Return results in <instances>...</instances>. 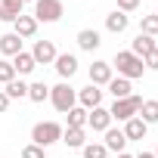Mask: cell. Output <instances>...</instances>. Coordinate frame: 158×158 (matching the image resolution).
Segmentation results:
<instances>
[{
  "label": "cell",
  "mask_w": 158,
  "mask_h": 158,
  "mask_svg": "<svg viewBox=\"0 0 158 158\" xmlns=\"http://www.w3.org/2000/svg\"><path fill=\"white\" fill-rule=\"evenodd\" d=\"M112 68H118V77H127V81H133V77H143V71H146L143 59H139V56H133L130 50H121V53L115 56Z\"/></svg>",
  "instance_id": "6da1fadb"
},
{
  "label": "cell",
  "mask_w": 158,
  "mask_h": 158,
  "mask_svg": "<svg viewBox=\"0 0 158 158\" xmlns=\"http://www.w3.org/2000/svg\"><path fill=\"white\" fill-rule=\"evenodd\" d=\"M62 139V127L56 124V121H40V124H34V130H31V143L34 146H53V143H59Z\"/></svg>",
  "instance_id": "7a4b0ae2"
},
{
  "label": "cell",
  "mask_w": 158,
  "mask_h": 158,
  "mask_svg": "<svg viewBox=\"0 0 158 158\" xmlns=\"http://www.w3.org/2000/svg\"><path fill=\"white\" fill-rule=\"evenodd\" d=\"M50 102L56 106V112H68V109H74V106H77V90H74V87H68V84L62 81V84L50 87Z\"/></svg>",
  "instance_id": "3957f363"
},
{
  "label": "cell",
  "mask_w": 158,
  "mask_h": 158,
  "mask_svg": "<svg viewBox=\"0 0 158 158\" xmlns=\"http://www.w3.org/2000/svg\"><path fill=\"white\" fill-rule=\"evenodd\" d=\"M139 106H143V99H139V96L115 99V102H112V109H109V115H112V121H130V118H136Z\"/></svg>",
  "instance_id": "277c9868"
},
{
  "label": "cell",
  "mask_w": 158,
  "mask_h": 158,
  "mask_svg": "<svg viewBox=\"0 0 158 158\" xmlns=\"http://www.w3.org/2000/svg\"><path fill=\"white\" fill-rule=\"evenodd\" d=\"M34 19L37 22H59L62 19V0H37L34 3Z\"/></svg>",
  "instance_id": "5b68a950"
},
{
  "label": "cell",
  "mask_w": 158,
  "mask_h": 158,
  "mask_svg": "<svg viewBox=\"0 0 158 158\" xmlns=\"http://www.w3.org/2000/svg\"><path fill=\"white\" fill-rule=\"evenodd\" d=\"M31 56H34V62L37 65H50V62H56V47H53V40H37L34 44V50H31Z\"/></svg>",
  "instance_id": "8992f818"
},
{
  "label": "cell",
  "mask_w": 158,
  "mask_h": 158,
  "mask_svg": "<svg viewBox=\"0 0 158 158\" xmlns=\"http://www.w3.org/2000/svg\"><path fill=\"white\" fill-rule=\"evenodd\" d=\"M87 127H93V130L106 133V130L112 127V115H109V109H102V106L90 109V115H87Z\"/></svg>",
  "instance_id": "52a82bcc"
},
{
  "label": "cell",
  "mask_w": 158,
  "mask_h": 158,
  "mask_svg": "<svg viewBox=\"0 0 158 158\" xmlns=\"http://www.w3.org/2000/svg\"><path fill=\"white\" fill-rule=\"evenodd\" d=\"M109 81H112V62L96 59V62L90 65V84H93V87H102V84H109Z\"/></svg>",
  "instance_id": "ba28073f"
},
{
  "label": "cell",
  "mask_w": 158,
  "mask_h": 158,
  "mask_svg": "<svg viewBox=\"0 0 158 158\" xmlns=\"http://www.w3.org/2000/svg\"><path fill=\"white\" fill-rule=\"evenodd\" d=\"M13 34H19V37H34V34H37V19L22 13V16L13 22Z\"/></svg>",
  "instance_id": "9c48e42d"
},
{
  "label": "cell",
  "mask_w": 158,
  "mask_h": 158,
  "mask_svg": "<svg viewBox=\"0 0 158 158\" xmlns=\"http://www.w3.org/2000/svg\"><path fill=\"white\" fill-rule=\"evenodd\" d=\"M77 102H81V106H84V109L90 112V109H96V106H102V90L90 84V87H84L81 93H77Z\"/></svg>",
  "instance_id": "30bf717a"
},
{
  "label": "cell",
  "mask_w": 158,
  "mask_h": 158,
  "mask_svg": "<svg viewBox=\"0 0 158 158\" xmlns=\"http://www.w3.org/2000/svg\"><path fill=\"white\" fill-rule=\"evenodd\" d=\"M109 152H124V146H127V136H124V130H118V127H109L106 130V143H102Z\"/></svg>",
  "instance_id": "8fae6325"
},
{
  "label": "cell",
  "mask_w": 158,
  "mask_h": 158,
  "mask_svg": "<svg viewBox=\"0 0 158 158\" xmlns=\"http://www.w3.org/2000/svg\"><path fill=\"white\" fill-rule=\"evenodd\" d=\"M62 143L71 146V149H84V146H87V133H84V127H65V130H62Z\"/></svg>",
  "instance_id": "7c38bea8"
},
{
  "label": "cell",
  "mask_w": 158,
  "mask_h": 158,
  "mask_svg": "<svg viewBox=\"0 0 158 158\" xmlns=\"http://www.w3.org/2000/svg\"><path fill=\"white\" fill-rule=\"evenodd\" d=\"M102 44V37H99V31H93V28H84V31H77V47L81 50H87V53H93L96 47Z\"/></svg>",
  "instance_id": "4fadbf2b"
},
{
  "label": "cell",
  "mask_w": 158,
  "mask_h": 158,
  "mask_svg": "<svg viewBox=\"0 0 158 158\" xmlns=\"http://www.w3.org/2000/svg\"><path fill=\"white\" fill-rule=\"evenodd\" d=\"M0 53H3V56H19L22 53V37L13 34V31H6L3 37H0Z\"/></svg>",
  "instance_id": "5bb4252c"
},
{
  "label": "cell",
  "mask_w": 158,
  "mask_h": 158,
  "mask_svg": "<svg viewBox=\"0 0 158 158\" xmlns=\"http://www.w3.org/2000/svg\"><path fill=\"white\" fill-rule=\"evenodd\" d=\"M127 25H130V19H127V13H121V10H115V13H109V16H106V28H109L112 34L127 31Z\"/></svg>",
  "instance_id": "9a60e30c"
},
{
  "label": "cell",
  "mask_w": 158,
  "mask_h": 158,
  "mask_svg": "<svg viewBox=\"0 0 158 158\" xmlns=\"http://www.w3.org/2000/svg\"><path fill=\"white\" fill-rule=\"evenodd\" d=\"M56 71H59V77H71L74 71H77V59L71 56V53H62V56H56Z\"/></svg>",
  "instance_id": "2e32d148"
},
{
  "label": "cell",
  "mask_w": 158,
  "mask_h": 158,
  "mask_svg": "<svg viewBox=\"0 0 158 158\" xmlns=\"http://www.w3.org/2000/svg\"><path fill=\"white\" fill-rule=\"evenodd\" d=\"M146 130H149V124L139 121V118L124 121V136H127V143H130V139H146Z\"/></svg>",
  "instance_id": "e0dca14e"
},
{
  "label": "cell",
  "mask_w": 158,
  "mask_h": 158,
  "mask_svg": "<svg viewBox=\"0 0 158 158\" xmlns=\"http://www.w3.org/2000/svg\"><path fill=\"white\" fill-rule=\"evenodd\" d=\"M106 87H109V93H112L115 99H127V96H133V93H130L133 87H130V81H127V77H112Z\"/></svg>",
  "instance_id": "ac0fdd59"
},
{
  "label": "cell",
  "mask_w": 158,
  "mask_h": 158,
  "mask_svg": "<svg viewBox=\"0 0 158 158\" xmlns=\"http://www.w3.org/2000/svg\"><path fill=\"white\" fill-rule=\"evenodd\" d=\"M13 68H16V74H31L34 68H37V62H34V56L31 53H19V56H13Z\"/></svg>",
  "instance_id": "d6986e66"
},
{
  "label": "cell",
  "mask_w": 158,
  "mask_h": 158,
  "mask_svg": "<svg viewBox=\"0 0 158 158\" xmlns=\"http://www.w3.org/2000/svg\"><path fill=\"white\" fill-rule=\"evenodd\" d=\"M136 118H139V121H146V124H158V99H143V106H139Z\"/></svg>",
  "instance_id": "ffe728a7"
},
{
  "label": "cell",
  "mask_w": 158,
  "mask_h": 158,
  "mask_svg": "<svg viewBox=\"0 0 158 158\" xmlns=\"http://www.w3.org/2000/svg\"><path fill=\"white\" fill-rule=\"evenodd\" d=\"M152 50H155V37H149V34H136V37H133V47H130V53H133V56H139V59H143V56H146V53H152Z\"/></svg>",
  "instance_id": "44dd1931"
},
{
  "label": "cell",
  "mask_w": 158,
  "mask_h": 158,
  "mask_svg": "<svg viewBox=\"0 0 158 158\" xmlns=\"http://www.w3.org/2000/svg\"><path fill=\"white\" fill-rule=\"evenodd\" d=\"M65 115H68V127H87V115H90V112H87L84 106H74V109H68Z\"/></svg>",
  "instance_id": "7402d4cb"
},
{
  "label": "cell",
  "mask_w": 158,
  "mask_h": 158,
  "mask_svg": "<svg viewBox=\"0 0 158 158\" xmlns=\"http://www.w3.org/2000/svg\"><path fill=\"white\" fill-rule=\"evenodd\" d=\"M28 99H31V102H44V99H50V87H47L44 81L28 84Z\"/></svg>",
  "instance_id": "603a6c76"
},
{
  "label": "cell",
  "mask_w": 158,
  "mask_h": 158,
  "mask_svg": "<svg viewBox=\"0 0 158 158\" xmlns=\"http://www.w3.org/2000/svg\"><path fill=\"white\" fill-rule=\"evenodd\" d=\"M3 93L10 96V102H13V99H22V96H28V84H25V81H10Z\"/></svg>",
  "instance_id": "cb8c5ba5"
},
{
  "label": "cell",
  "mask_w": 158,
  "mask_h": 158,
  "mask_svg": "<svg viewBox=\"0 0 158 158\" xmlns=\"http://www.w3.org/2000/svg\"><path fill=\"white\" fill-rule=\"evenodd\" d=\"M0 10L6 16H13V19H19L22 10H25V0H0Z\"/></svg>",
  "instance_id": "d4e9b609"
},
{
  "label": "cell",
  "mask_w": 158,
  "mask_h": 158,
  "mask_svg": "<svg viewBox=\"0 0 158 158\" xmlns=\"http://www.w3.org/2000/svg\"><path fill=\"white\" fill-rule=\"evenodd\" d=\"M139 34L158 37V13H155V16H143V22H139Z\"/></svg>",
  "instance_id": "484cf974"
},
{
  "label": "cell",
  "mask_w": 158,
  "mask_h": 158,
  "mask_svg": "<svg viewBox=\"0 0 158 158\" xmlns=\"http://www.w3.org/2000/svg\"><path fill=\"white\" fill-rule=\"evenodd\" d=\"M106 155H109V149L102 143H87L84 146V158H106Z\"/></svg>",
  "instance_id": "4316f807"
},
{
  "label": "cell",
  "mask_w": 158,
  "mask_h": 158,
  "mask_svg": "<svg viewBox=\"0 0 158 158\" xmlns=\"http://www.w3.org/2000/svg\"><path fill=\"white\" fill-rule=\"evenodd\" d=\"M10 81H16V68H13V62L0 59V84H10Z\"/></svg>",
  "instance_id": "83f0119b"
},
{
  "label": "cell",
  "mask_w": 158,
  "mask_h": 158,
  "mask_svg": "<svg viewBox=\"0 0 158 158\" xmlns=\"http://www.w3.org/2000/svg\"><path fill=\"white\" fill-rule=\"evenodd\" d=\"M22 158H47V155H44V146H34L31 143V146L22 149Z\"/></svg>",
  "instance_id": "f1b7e54d"
},
{
  "label": "cell",
  "mask_w": 158,
  "mask_h": 158,
  "mask_svg": "<svg viewBox=\"0 0 158 158\" xmlns=\"http://www.w3.org/2000/svg\"><path fill=\"white\" fill-rule=\"evenodd\" d=\"M143 65H146V68H152V71H158V47H155L152 53H146V56H143Z\"/></svg>",
  "instance_id": "f546056e"
},
{
  "label": "cell",
  "mask_w": 158,
  "mask_h": 158,
  "mask_svg": "<svg viewBox=\"0 0 158 158\" xmlns=\"http://www.w3.org/2000/svg\"><path fill=\"white\" fill-rule=\"evenodd\" d=\"M136 6H139V0H118V10L121 13H133Z\"/></svg>",
  "instance_id": "4dcf8cb0"
},
{
  "label": "cell",
  "mask_w": 158,
  "mask_h": 158,
  "mask_svg": "<svg viewBox=\"0 0 158 158\" xmlns=\"http://www.w3.org/2000/svg\"><path fill=\"white\" fill-rule=\"evenodd\" d=\"M6 109H10V96H6V93H3V90H0V115H3V112H6Z\"/></svg>",
  "instance_id": "1f68e13d"
},
{
  "label": "cell",
  "mask_w": 158,
  "mask_h": 158,
  "mask_svg": "<svg viewBox=\"0 0 158 158\" xmlns=\"http://www.w3.org/2000/svg\"><path fill=\"white\" fill-rule=\"evenodd\" d=\"M136 158H155V155H152V152H139Z\"/></svg>",
  "instance_id": "d6a6232c"
},
{
  "label": "cell",
  "mask_w": 158,
  "mask_h": 158,
  "mask_svg": "<svg viewBox=\"0 0 158 158\" xmlns=\"http://www.w3.org/2000/svg\"><path fill=\"white\" fill-rule=\"evenodd\" d=\"M118 158H133V155H127V152H118Z\"/></svg>",
  "instance_id": "836d02e7"
},
{
  "label": "cell",
  "mask_w": 158,
  "mask_h": 158,
  "mask_svg": "<svg viewBox=\"0 0 158 158\" xmlns=\"http://www.w3.org/2000/svg\"><path fill=\"white\" fill-rule=\"evenodd\" d=\"M25 3H37V0H25Z\"/></svg>",
  "instance_id": "e575fe53"
},
{
  "label": "cell",
  "mask_w": 158,
  "mask_h": 158,
  "mask_svg": "<svg viewBox=\"0 0 158 158\" xmlns=\"http://www.w3.org/2000/svg\"><path fill=\"white\" fill-rule=\"evenodd\" d=\"M152 155H155V158H158V149H155V152H152Z\"/></svg>",
  "instance_id": "d590c367"
}]
</instances>
